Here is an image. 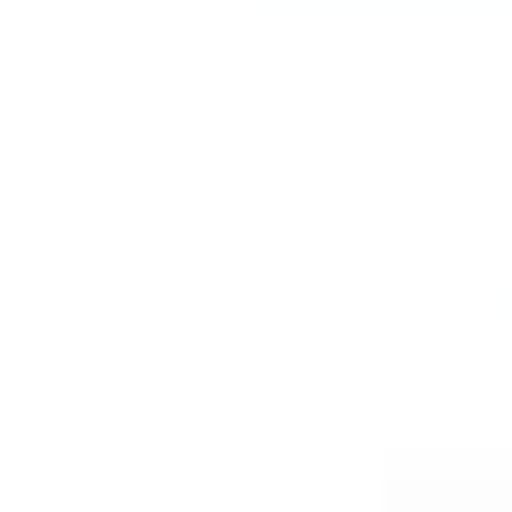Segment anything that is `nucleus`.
<instances>
[]
</instances>
